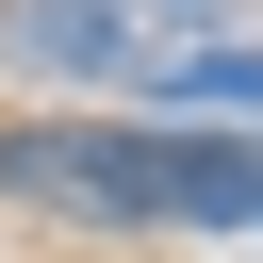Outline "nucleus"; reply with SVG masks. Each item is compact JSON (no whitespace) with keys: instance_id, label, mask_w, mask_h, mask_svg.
Listing matches in <instances>:
<instances>
[{"instance_id":"f257e3e1","label":"nucleus","mask_w":263,"mask_h":263,"mask_svg":"<svg viewBox=\"0 0 263 263\" xmlns=\"http://www.w3.org/2000/svg\"><path fill=\"white\" fill-rule=\"evenodd\" d=\"M0 66L16 82H148L164 33H148V0H0Z\"/></svg>"},{"instance_id":"f03ea898","label":"nucleus","mask_w":263,"mask_h":263,"mask_svg":"<svg viewBox=\"0 0 263 263\" xmlns=\"http://www.w3.org/2000/svg\"><path fill=\"white\" fill-rule=\"evenodd\" d=\"M132 99H148V132H230V148H263V49H164Z\"/></svg>"}]
</instances>
